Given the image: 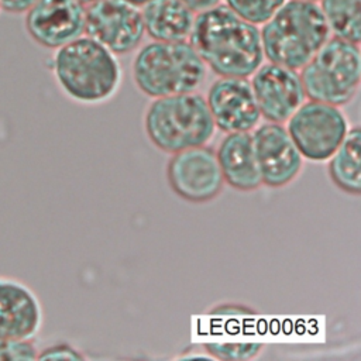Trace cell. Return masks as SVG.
<instances>
[{
    "mask_svg": "<svg viewBox=\"0 0 361 361\" xmlns=\"http://www.w3.org/2000/svg\"><path fill=\"white\" fill-rule=\"evenodd\" d=\"M251 134L262 185L282 188L290 183L302 169L303 157L283 123L258 124Z\"/></svg>",
    "mask_w": 361,
    "mask_h": 361,
    "instance_id": "12",
    "label": "cell"
},
{
    "mask_svg": "<svg viewBox=\"0 0 361 361\" xmlns=\"http://www.w3.org/2000/svg\"><path fill=\"white\" fill-rule=\"evenodd\" d=\"M85 11L76 0H37L24 13L25 32L37 45L56 49L85 34Z\"/></svg>",
    "mask_w": 361,
    "mask_h": 361,
    "instance_id": "10",
    "label": "cell"
},
{
    "mask_svg": "<svg viewBox=\"0 0 361 361\" xmlns=\"http://www.w3.org/2000/svg\"><path fill=\"white\" fill-rule=\"evenodd\" d=\"M224 183L240 192H252L262 185L251 131L226 133L216 149Z\"/></svg>",
    "mask_w": 361,
    "mask_h": 361,
    "instance_id": "15",
    "label": "cell"
},
{
    "mask_svg": "<svg viewBox=\"0 0 361 361\" xmlns=\"http://www.w3.org/2000/svg\"><path fill=\"white\" fill-rule=\"evenodd\" d=\"M76 1H79L80 4H83L86 7V6H90V4L96 3V1H100V0H76Z\"/></svg>",
    "mask_w": 361,
    "mask_h": 361,
    "instance_id": "27",
    "label": "cell"
},
{
    "mask_svg": "<svg viewBox=\"0 0 361 361\" xmlns=\"http://www.w3.org/2000/svg\"><path fill=\"white\" fill-rule=\"evenodd\" d=\"M206 353L214 360L224 361H243L251 360L262 350L259 343H206Z\"/></svg>",
    "mask_w": 361,
    "mask_h": 361,
    "instance_id": "20",
    "label": "cell"
},
{
    "mask_svg": "<svg viewBox=\"0 0 361 361\" xmlns=\"http://www.w3.org/2000/svg\"><path fill=\"white\" fill-rule=\"evenodd\" d=\"M206 103L216 128L224 133L251 131L261 120V113L248 78L220 76L206 96Z\"/></svg>",
    "mask_w": 361,
    "mask_h": 361,
    "instance_id": "13",
    "label": "cell"
},
{
    "mask_svg": "<svg viewBox=\"0 0 361 361\" xmlns=\"http://www.w3.org/2000/svg\"><path fill=\"white\" fill-rule=\"evenodd\" d=\"M44 322L37 293L23 281L0 275V340L34 338Z\"/></svg>",
    "mask_w": 361,
    "mask_h": 361,
    "instance_id": "14",
    "label": "cell"
},
{
    "mask_svg": "<svg viewBox=\"0 0 361 361\" xmlns=\"http://www.w3.org/2000/svg\"><path fill=\"white\" fill-rule=\"evenodd\" d=\"M131 75L135 86L155 99L195 92L204 82L207 68L188 39H152L137 51Z\"/></svg>",
    "mask_w": 361,
    "mask_h": 361,
    "instance_id": "4",
    "label": "cell"
},
{
    "mask_svg": "<svg viewBox=\"0 0 361 361\" xmlns=\"http://www.w3.org/2000/svg\"><path fill=\"white\" fill-rule=\"evenodd\" d=\"M331 37L360 44L361 41V0H320Z\"/></svg>",
    "mask_w": 361,
    "mask_h": 361,
    "instance_id": "18",
    "label": "cell"
},
{
    "mask_svg": "<svg viewBox=\"0 0 361 361\" xmlns=\"http://www.w3.org/2000/svg\"><path fill=\"white\" fill-rule=\"evenodd\" d=\"M126 1H128V3H131L134 6H137V7H142V6H145L147 3H149L152 0H126Z\"/></svg>",
    "mask_w": 361,
    "mask_h": 361,
    "instance_id": "26",
    "label": "cell"
},
{
    "mask_svg": "<svg viewBox=\"0 0 361 361\" xmlns=\"http://www.w3.org/2000/svg\"><path fill=\"white\" fill-rule=\"evenodd\" d=\"M166 179L176 196L196 204L213 200L224 186L216 151L207 144L171 154Z\"/></svg>",
    "mask_w": 361,
    "mask_h": 361,
    "instance_id": "8",
    "label": "cell"
},
{
    "mask_svg": "<svg viewBox=\"0 0 361 361\" xmlns=\"http://www.w3.org/2000/svg\"><path fill=\"white\" fill-rule=\"evenodd\" d=\"M51 69L61 92L80 104L104 103L121 85L116 54L87 35L56 48Z\"/></svg>",
    "mask_w": 361,
    "mask_h": 361,
    "instance_id": "2",
    "label": "cell"
},
{
    "mask_svg": "<svg viewBox=\"0 0 361 361\" xmlns=\"http://www.w3.org/2000/svg\"><path fill=\"white\" fill-rule=\"evenodd\" d=\"M250 83L261 117L267 121L285 123L306 100L299 72L278 63H261Z\"/></svg>",
    "mask_w": 361,
    "mask_h": 361,
    "instance_id": "11",
    "label": "cell"
},
{
    "mask_svg": "<svg viewBox=\"0 0 361 361\" xmlns=\"http://www.w3.org/2000/svg\"><path fill=\"white\" fill-rule=\"evenodd\" d=\"M144 130L154 147L173 154L207 144L216 126L206 99L189 92L155 97L145 110Z\"/></svg>",
    "mask_w": 361,
    "mask_h": 361,
    "instance_id": "5",
    "label": "cell"
},
{
    "mask_svg": "<svg viewBox=\"0 0 361 361\" xmlns=\"http://www.w3.org/2000/svg\"><path fill=\"white\" fill-rule=\"evenodd\" d=\"M264 58L299 71L331 37L320 6L286 0L259 31Z\"/></svg>",
    "mask_w": 361,
    "mask_h": 361,
    "instance_id": "3",
    "label": "cell"
},
{
    "mask_svg": "<svg viewBox=\"0 0 361 361\" xmlns=\"http://www.w3.org/2000/svg\"><path fill=\"white\" fill-rule=\"evenodd\" d=\"M255 313L251 307L243 303H220L210 310V314L216 316H243Z\"/></svg>",
    "mask_w": 361,
    "mask_h": 361,
    "instance_id": "23",
    "label": "cell"
},
{
    "mask_svg": "<svg viewBox=\"0 0 361 361\" xmlns=\"http://www.w3.org/2000/svg\"><path fill=\"white\" fill-rule=\"evenodd\" d=\"M286 0H226V6L251 24H264Z\"/></svg>",
    "mask_w": 361,
    "mask_h": 361,
    "instance_id": "19",
    "label": "cell"
},
{
    "mask_svg": "<svg viewBox=\"0 0 361 361\" xmlns=\"http://www.w3.org/2000/svg\"><path fill=\"white\" fill-rule=\"evenodd\" d=\"M193 13H200L220 4V0H179Z\"/></svg>",
    "mask_w": 361,
    "mask_h": 361,
    "instance_id": "25",
    "label": "cell"
},
{
    "mask_svg": "<svg viewBox=\"0 0 361 361\" xmlns=\"http://www.w3.org/2000/svg\"><path fill=\"white\" fill-rule=\"evenodd\" d=\"M361 131L355 126L348 128L343 142L329 158L331 182L343 192L358 196L361 193Z\"/></svg>",
    "mask_w": 361,
    "mask_h": 361,
    "instance_id": "17",
    "label": "cell"
},
{
    "mask_svg": "<svg viewBox=\"0 0 361 361\" xmlns=\"http://www.w3.org/2000/svg\"><path fill=\"white\" fill-rule=\"evenodd\" d=\"M299 71L307 99L344 106L354 99L360 87V44L330 37Z\"/></svg>",
    "mask_w": 361,
    "mask_h": 361,
    "instance_id": "6",
    "label": "cell"
},
{
    "mask_svg": "<svg viewBox=\"0 0 361 361\" xmlns=\"http://www.w3.org/2000/svg\"><path fill=\"white\" fill-rule=\"evenodd\" d=\"M286 123V130L300 155L312 162L327 161L350 128L338 106L310 99L305 100Z\"/></svg>",
    "mask_w": 361,
    "mask_h": 361,
    "instance_id": "7",
    "label": "cell"
},
{
    "mask_svg": "<svg viewBox=\"0 0 361 361\" xmlns=\"http://www.w3.org/2000/svg\"><path fill=\"white\" fill-rule=\"evenodd\" d=\"M38 350L34 338H1L0 361H32Z\"/></svg>",
    "mask_w": 361,
    "mask_h": 361,
    "instance_id": "21",
    "label": "cell"
},
{
    "mask_svg": "<svg viewBox=\"0 0 361 361\" xmlns=\"http://www.w3.org/2000/svg\"><path fill=\"white\" fill-rule=\"evenodd\" d=\"M189 42L219 76L248 78L264 62L259 28L217 4L195 16Z\"/></svg>",
    "mask_w": 361,
    "mask_h": 361,
    "instance_id": "1",
    "label": "cell"
},
{
    "mask_svg": "<svg viewBox=\"0 0 361 361\" xmlns=\"http://www.w3.org/2000/svg\"><path fill=\"white\" fill-rule=\"evenodd\" d=\"M37 360H85V355L69 343H55L39 348Z\"/></svg>",
    "mask_w": 361,
    "mask_h": 361,
    "instance_id": "22",
    "label": "cell"
},
{
    "mask_svg": "<svg viewBox=\"0 0 361 361\" xmlns=\"http://www.w3.org/2000/svg\"><path fill=\"white\" fill-rule=\"evenodd\" d=\"M85 34L116 55L133 52L145 28L141 10L126 0H100L86 6Z\"/></svg>",
    "mask_w": 361,
    "mask_h": 361,
    "instance_id": "9",
    "label": "cell"
},
{
    "mask_svg": "<svg viewBox=\"0 0 361 361\" xmlns=\"http://www.w3.org/2000/svg\"><path fill=\"white\" fill-rule=\"evenodd\" d=\"M147 35L154 41H186L195 13L179 0H152L141 10Z\"/></svg>",
    "mask_w": 361,
    "mask_h": 361,
    "instance_id": "16",
    "label": "cell"
},
{
    "mask_svg": "<svg viewBox=\"0 0 361 361\" xmlns=\"http://www.w3.org/2000/svg\"><path fill=\"white\" fill-rule=\"evenodd\" d=\"M305 1H314V3H316L317 0H305Z\"/></svg>",
    "mask_w": 361,
    "mask_h": 361,
    "instance_id": "28",
    "label": "cell"
},
{
    "mask_svg": "<svg viewBox=\"0 0 361 361\" xmlns=\"http://www.w3.org/2000/svg\"><path fill=\"white\" fill-rule=\"evenodd\" d=\"M37 0H0V10L8 14H24Z\"/></svg>",
    "mask_w": 361,
    "mask_h": 361,
    "instance_id": "24",
    "label": "cell"
}]
</instances>
